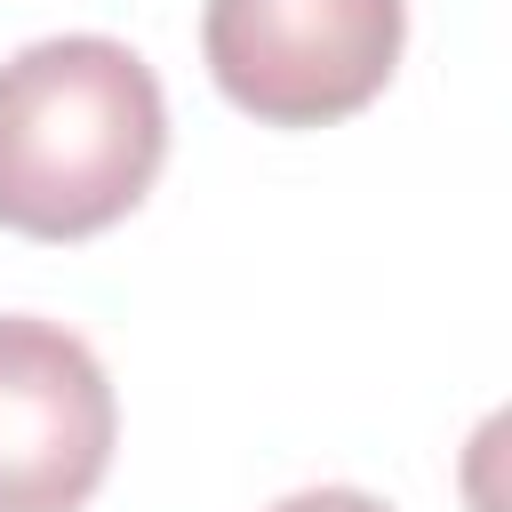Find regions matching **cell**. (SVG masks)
<instances>
[{
  "label": "cell",
  "mask_w": 512,
  "mask_h": 512,
  "mask_svg": "<svg viewBox=\"0 0 512 512\" xmlns=\"http://www.w3.org/2000/svg\"><path fill=\"white\" fill-rule=\"evenodd\" d=\"M408 0H208L200 56L224 104L264 128H328L384 96Z\"/></svg>",
  "instance_id": "obj_2"
},
{
  "label": "cell",
  "mask_w": 512,
  "mask_h": 512,
  "mask_svg": "<svg viewBox=\"0 0 512 512\" xmlns=\"http://www.w3.org/2000/svg\"><path fill=\"white\" fill-rule=\"evenodd\" d=\"M168 160V104L128 40L64 32L0 64V224L24 240L112 232Z\"/></svg>",
  "instance_id": "obj_1"
},
{
  "label": "cell",
  "mask_w": 512,
  "mask_h": 512,
  "mask_svg": "<svg viewBox=\"0 0 512 512\" xmlns=\"http://www.w3.org/2000/svg\"><path fill=\"white\" fill-rule=\"evenodd\" d=\"M272 512H392V504L368 496V488H296V496H280Z\"/></svg>",
  "instance_id": "obj_4"
},
{
  "label": "cell",
  "mask_w": 512,
  "mask_h": 512,
  "mask_svg": "<svg viewBox=\"0 0 512 512\" xmlns=\"http://www.w3.org/2000/svg\"><path fill=\"white\" fill-rule=\"evenodd\" d=\"M120 440L104 360L32 312H0V512H80Z\"/></svg>",
  "instance_id": "obj_3"
}]
</instances>
